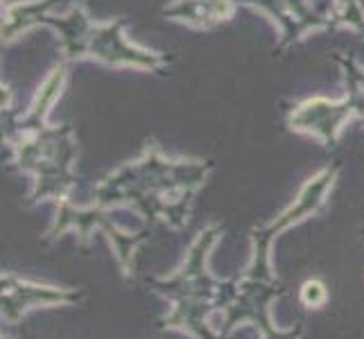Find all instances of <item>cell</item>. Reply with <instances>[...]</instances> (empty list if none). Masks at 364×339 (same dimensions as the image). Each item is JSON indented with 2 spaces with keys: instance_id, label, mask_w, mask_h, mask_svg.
Returning a JSON list of instances; mask_svg holds the SVG:
<instances>
[{
  "instance_id": "1",
  "label": "cell",
  "mask_w": 364,
  "mask_h": 339,
  "mask_svg": "<svg viewBox=\"0 0 364 339\" xmlns=\"http://www.w3.org/2000/svg\"><path fill=\"white\" fill-rule=\"evenodd\" d=\"M304 298H306V303H312V306L321 303V301H323V287L319 283H308L306 290H304Z\"/></svg>"
}]
</instances>
